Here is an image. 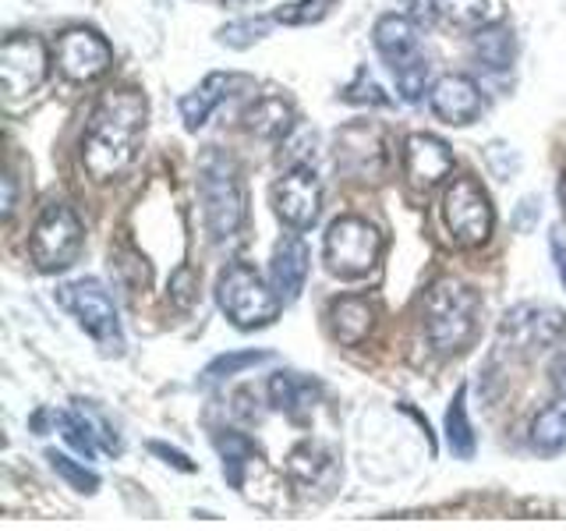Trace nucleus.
<instances>
[{
    "mask_svg": "<svg viewBox=\"0 0 566 531\" xmlns=\"http://www.w3.org/2000/svg\"><path fill=\"white\" fill-rule=\"evenodd\" d=\"M527 439H531V447H535L538 454H545V457L566 450V397L563 394L553 404H545L542 412L531 418Z\"/></svg>",
    "mask_w": 566,
    "mask_h": 531,
    "instance_id": "24",
    "label": "nucleus"
},
{
    "mask_svg": "<svg viewBox=\"0 0 566 531\" xmlns=\"http://www.w3.org/2000/svg\"><path fill=\"white\" fill-rule=\"evenodd\" d=\"M471 53L474 61L485 71H506L517 58V40H513V29L503 22H492L485 29H474L471 35Z\"/></svg>",
    "mask_w": 566,
    "mask_h": 531,
    "instance_id": "21",
    "label": "nucleus"
},
{
    "mask_svg": "<svg viewBox=\"0 0 566 531\" xmlns=\"http://www.w3.org/2000/svg\"><path fill=\"white\" fill-rule=\"evenodd\" d=\"M217 450H220V457H223V475H227V482L234 486L238 492H241L244 482H248V471L265 468L259 447H255V442L248 439V436H241V433H220V436H217Z\"/></svg>",
    "mask_w": 566,
    "mask_h": 531,
    "instance_id": "22",
    "label": "nucleus"
},
{
    "mask_svg": "<svg viewBox=\"0 0 566 531\" xmlns=\"http://www.w3.org/2000/svg\"><path fill=\"white\" fill-rule=\"evenodd\" d=\"M262 362H270V351H238V354H223V358L209 362L206 379H223V376H238L241 368H255Z\"/></svg>",
    "mask_w": 566,
    "mask_h": 531,
    "instance_id": "31",
    "label": "nucleus"
},
{
    "mask_svg": "<svg viewBox=\"0 0 566 531\" xmlns=\"http://www.w3.org/2000/svg\"><path fill=\"white\" fill-rule=\"evenodd\" d=\"M478 315H482V298L474 288L460 283L453 277L436 280L429 294H424L421 319L424 336L439 354H457L474 341Z\"/></svg>",
    "mask_w": 566,
    "mask_h": 531,
    "instance_id": "3",
    "label": "nucleus"
},
{
    "mask_svg": "<svg viewBox=\"0 0 566 531\" xmlns=\"http://www.w3.org/2000/svg\"><path fill=\"white\" fill-rule=\"evenodd\" d=\"M149 450L156 454V457H164L167 460V465H174L177 471H195V465H191V460L181 454V450H174V447H167V442H149Z\"/></svg>",
    "mask_w": 566,
    "mask_h": 531,
    "instance_id": "36",
    "label": "nucleus"
},
{
    "mask_svg": "<svg viewBox=\"0 0 566 531\" xmlns=\"http://www.w3.org/2000/svg\"><path fill=\"white\" fill-rule=\"evenodd\" d=\"M371 43H376L379 58L386 61L389 75H394L400 100L421 103L424 93H429L432 64L421 50L418 25L407 14H382L376 29H371Z\"/></svg>",
    "mask_w": 566,
    "mask_h": 531,
    "instance_id": "4",
    "label": "nucleus"
},
{
    "mask_svg": "<svg viewBox=\"0 0 566 531\" xmlns=\"http://www.w3.org/2000/svg\"><path fill=\"white\" fill-rule=\"evenodd\" d=\"M273 25H276V18H273V14L238 18V22H227V25L217 32V40H220L223 46H230V50H248V46H255L259 40H265Z\"/></svg>",
    "mask_w": 566,
    "mask_h": 531,
    "instance_id": "28",
    "label": "nucleus"
},
{
    "mask_svg": "<svg viewBox=\"0 0 566 531\" xmlns=\"http://www.w3.org/2000/svg\"><path fill=\"white\" fill-rule=\"evenodd\" d=\"M273 209L291 230L315 227L318 212H323V181L312 164L287 167V174L273 185Z\"/></svg>",
    "mask_w": 566,
    "mask_h": 531,
    "instance_id": "13",
    "label": "nucleus"
},
{
    "mask_svg": "<svg viewBox=\"0 0 566 531\" xmlns=\"http://www.w3.org/2000/svg\"><path fill=\"white\" fill-rule=\"evenodd\" d=\"M429 103H432V114L439 121L453 124V128H468V124H474L485 111L482 88L468 75H442L429 88Z\"/></svg>",
    "mask_w": 566,
    "mask_h": 531,
    "instance_id": "15",
    "label": "nucleus"
},
{
    "mask_svg": "<svg viewBox=\"0 0 566 531\" xmlns=\"http://www.w3.org/2000/svg\"><path fill=\"white\" fill-rule=\"evenodd\" d=\"M287 478L297 492H329L340 482V465L318 442H301L287 457Z\"/></svg>",
    "mask_w": 566,
    "mask_h": 531,
    "instance_id": "16",
    "label": "nucleus"
},
{
    "mask_svg": "<svg viewBox=\"0 0 566 531\" xmlns=\"http://www.w3.org/2000/svg\"><path fill=\"white\" fill-rule=\"evenodd\" d=\"M442 220H447L450 238L460 248L485 244L495 227V212L485 188L474 177H453V185L442 195Z\"/></svg>",
    "mask_w": 566,
    "mask_h": 531,
    "instance_id": "9",
    "label": "nucleus"
},
{
    "mask_svg": "<svg viewBox=\"0 0 566 531\" xmlns=\"http://www.w3.org/2000/svg\"><path fill=\"white\" fill-rule=\"evenodd\" d=\"M308 146H315V132L312 128H301V124H294V128L283 135V146H280V164L287 159V164H312L308 156Z\"/></svg>",
    "mask_w": 566,
    "mask_h": 531,
    "instance_id": "32",
    "label": "nucleus"
},
{
    "mask_svg": "<svg viewBox=\"0 0 566 531\" xmlns=\"http://www.w3.org/2000/svg\"><path fill=\"white\" fill-rule=\"evenodd\" d=\"M376 326V305L361 294H344L329 305V333L336 344L358 347Z\"/></svg>",
    "mask_w": 566,
    "mask_h": 531,
    "instance_id": "19",
    "label": "nucleus"
},
{
    "mask_svg": "<svg viewBox=\"0 0 566 531\" xmlns=\"http://www.w3.org/2000/svg\"><path fill=\"white\" fill-rule=\"evenodd\" d=\"M199 199H202V217L206 230L217 244H227L241 235L244 217H248V199H244V181L238 164L220 149H209L199 159Z\"/></svg>",
    "mask_w": 566,
    "mask_h": 531,
    "instance_id": "2",
    "label": "nucleus"
},
{
    "mask_svg": "<svg viewBox=\"0 0 566 531\" xmlns=\"http://www.w3.org/2000/svg\"><path fill=\"white\" fill-rule=\"evenodd\" d=\"M344 100L347 103H371V106H386L389 96L379 88V82L368 75V71H358V79H354L347 88H344Z\"/></svg>",
    "mask_w": 566,
    "mask_h": 531,
    "instance_id": "33",
    "label": "nucleus"
},
{
    "mask_svg": "<svg viewBox=\"0 0 566 531\" xmlns=\"http://www.w3.org/2000/svg\"><path fill=\"white\" fill-rule=\"evenodd\" d=\"M447 447L453 450V457L471 460L474 457V429L468 421V386H460L450 407H447Z\"/></svg>",
    "mask_w": 566,
    "mask_h": 531,
    "instance_id": "26",
    "label": "nucleus"
},
{
    "mask_svg": "<svg viewBox=\"0 0 566 531\" xmlns=\"http://www.w3.org/2000/svg\"><path fill=\"white\" fill-rule=\"evenodd\" d=\"M46 460H50V468L57 471L71 489L88 492V496H93V492L99 489V475H96V471H88V468H82V465H75L71 457H64V454H57V450H50Z\"/></svg>",
    "mask_w": 566,
    "mask_h": 531,
    "instance_id": "30",
    "label": "nucleus"
},
{
    "mask_svg": "<svg viewBox=\"0 0 566 531\" xmlns=\"http://www.w3.org/2000/svg\"><path fill=\"white\" fill-rule=\"evenodd\" d=\"M244 88H252V79L248 75H234V71H212V75L195 88V93H188L181 100V117H185V128L188 132H199L202 124L209 121V114L217 111V106L230 96L244 93Z\"/></svg>",
    "mask_w": 566,
    "mask_h": 531,
    "instance_id": "17",
    "label": "nucleus"
},
{
    "mask_svg": "<svg viewBox=\"0 0 566 531\" xmlns=\"http://www.w3.org/2000/svg\"><path fill=\"white\" fill-rule=\"evenodd\" d=\"M85 244V227L78 212L67 202H50L43 206L40 220H35L29 235V256L40 273H64L78 262Z\"/></svg>",
    "mask_w": 566,
    "mask_h": 531,
    "instance_id": "6",
    "label": "nucleus"
},
{
    "mask_svg": "<svg viewBox=\"0 0 566 531\" xmlns=\"http://www.w3.org/2000/svg\"><path fill=\"white\" fill-rule=\"evenodd\" d=\"M217 301L223 315L238 330H262L276 323L280 315V294L265 288V280L248 262H230L217 280Z\"/></svg>",
    "mask_w": 566,
    "mask_h": 531,
    "instance_id": "5",
    "label": "nucleus"
},
{
    "mask_svg": "<svg viewBox=\"0 0 566 531\" xmlns=\"http://www.w3.org/2000/svg\"><path fill=\"white\" fill-rule=\"evenodd\" d=\"M61 305L78 319V326L93 336L99 344L103 354H117L124 351V330H120V315L117 305L111 301V294L103 291L99 280H75V283H64L57 291Z\"/></svg>",
    "mask_w": 566,
    "mask_h": 531,
    "instance_id": "8",
    "label": "nucleus"
},
{
    "mask_svg": "<svg viewBox=\"0 0 566 531\" xmlns=\"http://www.w3.org/2000/svg\"><path fill=\"white\" fill-rule=\"evenodd\" d=\"M53 58H57L61 75L71 82H96L114 67V50L96 29H64L53 43Z\"/></svg>",
    "mask_w": 566,
    "mask_h": 531,
    "instance_id": "12",
    "label": "nucleus"
},
{
    "mask_svg": "<svg viewBox=\"0 0 566 531\" xmlns=\"http://www.w3.org/2000/svg\"><path fill=\"white\" fill-rule=\"evenodd\" d=\"M559 206H563V217H566V170L559 177Z\"/></svg>",
    "mask_w": 566,
    "mask_h": 531,
    "instance_id": "40",
    "label": "nucleus"
},
{
    "mask_svg": "<svg viewBox=\"0 0 566 531\" xmlns=\"http://www.w3.org/2000/svg\"><path fill=\"white\" fill-rule=\"evenodd\" d=\"M14 212V174H4V220Z\"/></svg>",
    "mask_w": 566,
    "mask_h": 531,
    "instance_id": "39",
    "label": "nucleus"
},
{
    "mask_svg": "<svg viewBox=\"0 0 566 531\" xmlns=\"http://www.w3.org/2000/svg\"><path fill=\"white\" fill-rule=\"evenodd\" d=\"M453 174V149L439 135L415 132L403 142V177L415 191H432Z\"/></svg>",
    "mask_w": 566,
    "mask_h": 531,
    "instance_id": "14",
    "label": "nucleus"
},
{
    "mask_svg": "<svg viewBox=\"0 0 566 531\" xmlns=\"http://www.w3.org/2000/svg\"><path fill=\"white\" fill-rule=\"evenodd\" d=\"M270 400L276 412L291 418H305L318 400V383L301 376V372H276L270 379Z\"/></svg>",
    "mask_w": 566,
    "mask_h": 531,
    "instance_id": "20",
    "label": "nucleus"
},
{
    "mask_svg": "<svg viewBox=\"0 0 566 531\" xmlns=\"http://www.w3.org/2000/svg\"><path fill=\"white\" fill-rule=\"evenodd\" d=\"M548 248H553V259H556V273L563 280V288H566V244L559 238V230H553V241H548Z\"/></svg>",
    "mask_w": 566,
    "mask_h": 531,
    "instance_id": "38",
    "label": "nucleus"
},
{
    "mask_svg": "<svg viewBox=\"0 0 566 531\" xmlns=\"http://www.w3.org/2000/svg\"><path fill=\"white\" fill-rule=\"evenodd\" d=\"M340 4V0H294V4H283L280 11H273L276 25H318L323 18H329V11Z\"/></svg>",
    "mask_w": 566,
    "mask_h": 531,
    "instance_id": "29",
    "label": "nucleus"
},
{
    "mask_svg": "<svg viewBox=\"0 0 566 531\" xmlns=\"http://www.w3.org/2000/svg\"><path fill=\"white\" fill-rule=\"evenodd\" d=\"M548 379H553L556 394H563V397H566V347H559V351H556L553 365H548Z\"/></svg>",
    "mask_w": 566,
    "mask_h": 531,
    "instance_id": "37",
    "label": "nucleus"
},
{
    "mask_svg": "<svg viewBox=\"0 0 566 531\" xmlns=\"http://www.w3.org/2000/svg\"><path fill=\"white\" fill-rule=\"evenodd\" d=\"M436 14L457 29H485L500 22V0H436Z\"/></svg>",
    "mask_w": 566,
    "mask_h": 531,
    "instance_id": "25",
    "label": "nucleus"
},
{
    "mask_svg": "<svg viewBox=\"0 0 566 531\" xmlns=\"http://www.w3.org/2000/svg\"><path fill=\"white\" fill-rule=\"evenodd\" d=\"M50 75V50L40 35L14 32L0 43V85L8 100H22L35 93Z\"/></svg>",
    "mask_w": 566,
    "mask_h": 531,
    "instance_id": "11",
    "label": "nucleus"
},
{
    "mask_svg": "<svg viewBox=\"0 0 566 531\" xmlns=\"http://www.w3.org/2000/svg\"><path fill=\"white\" fill-rule=\"evenodd\" d=\"M382 235L376 223H368L365 217H340L333 220L323 241V256L333 277L358 280L368 277L382 259Z\"/></svg>",
    "mask_w": 566,
    "mask_h": 531,
    "instance_id": "7",
    "label": "nucleus"
},
{
    "mask_svg": "<svg viewBox=\"0 0 566 531\" xmlns=\"http://www.w3.org/2000/svg\"><path fill=\"white\" fill-rule=\"evenodd\" d=\"M195 291H199V273H195L191 266H177L170 277V301L177 309H191Z\"/></svg>",
    "mask_w": 566,
    "mask_h": 531,
    "instance_id": "34",
    "label": "nucleus"
},
{
    "mask_svg": "<svg viewBox=\"0 0 566 531\" xmlns=\"http://www.w3.org/2000/svg\"><path fill=\"white\" fill-rule=\"evenodd\" d=\"M149 103L138 88H111L93 106L82 135V164L99 185L117 181L138 159Z\"/></svg>",
    "mask_w": 566,
    "mask_h": 531,
    "instance_id": "1",
    "label": "nucleus"
},
{
    "mask_svg": "<svg viewBox=\"0 0 566 531\" xmlns=\"http://www.w3.org/2000/svg\"><path fill=\"white\" fill-rule=\"evenodd\" d=\"M53 425L61 429V436L67 439V447H75L85 460H96V425L88 421V415L82 407H71V412H53Z\"/></svg>",
    "mask_w": 566,
    "mask_h": 531,
    "instance_id": "27",
    "label": "nucleus"
},
{
    "mask_svg": "<svg viewBox=\"0 0 566 531\" xmlns=\"http://www.w3.org/2000/svg\"><path fill=\"white\" fill-rule=\"evenodd\" d=\"M244 128L259 138H283L294 128V106L283 96H262L244 111Z\"/></svg>",
    "mask_w": 566,
    "mask_h": 531,
    "instance_id": "23",
    "label": "nucleus"
},
{
    "mask_svg": "<svg viewBox=\"0 0 566 531\" xmlns=\"http://www.w3.org/2000/svg\"><path fill=\"white\" fill-rule=\"evenodd\" d=\"M308 244L301 241L297 235H283L273 248V259H270V277H273V291L280 294L283 305L297 301V294L305 291V280H308Z\"/></svg>",
    "mask_w": 566,
    "mask_h": 531,
    "instance_id": "18",
    "label": "nucleus"
},
{
    "mask_svg": "<svg viewBox=\"0 0 566 531\" xmlns=\"http://www.w3.org/2000/svg\"><path fill=\"white\" fill-rule=\"evenodd\" d=\"M563 333H566V315L559 309L542 305V301H524V305H513L503 315L495 341L510 354H538L559 344Z\"/></svg>",
    "mask_w": 566,
    "mask_h": 531,
    "instance_id": "10",
    "label": "nucleus"
},
{
    "mask_svg": "<svg viewBox=\"0 0 566 531\" xmlns=\"http://www.w3.org/2000/svg\"><path fill=\"white\" fill-rule=\"evenodd\" d=\"M485 159H489V167H492L495 177H510V174L521 170V156L513 153L506 142H492V146L485 149Z\"/></svg>",
    "mask_w": 566,
    "mask_h": 531,
    "instance_id": "35",
    "label": "nucleus"
}]
</instances>
